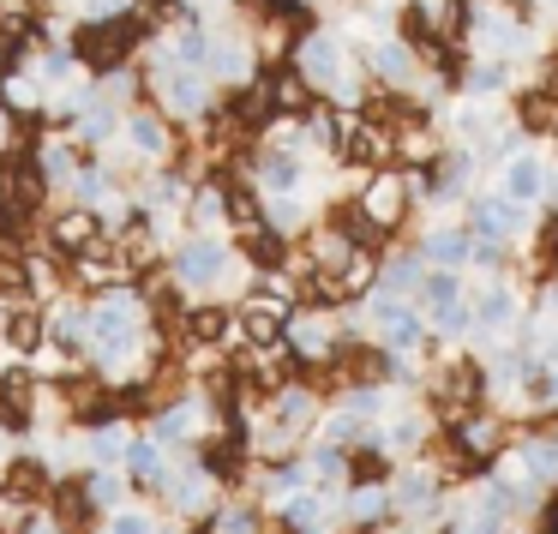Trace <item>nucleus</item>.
<instances>
[{
    "mask_svg": "<svg viewBox=\"0 0 558 534\" xmlns=\"http://www.w3.org/2000/svg\"><path fill=\"white\" fill-rule=\"evenodd\" d=\"M145 342V294L138 289H109L90 306V361L97 366H126L133 349Z\"/></svg>",
    "mask_w": 558,
    "mask_h": 534,
    "instance_id": "f257e3e1",
    "label": "nucleus"
},
{
    "mask_svg": "<svg viewBox=\"0 0 558 534\" xmlns=\"http://www.w3.org/2000/svg\"><path fill=\"white\" fill-rule=\"evenodd\" d=\"M510 438H517V421L510 414H498V409H462V414H450L445 421V450L457 457V469H493L498 457L510 450Z\"/></svg>",
    "mask_w": 558,
    "mask_h": 534,
    "instance_id": "f03ea898",
    "label": "nucleus"
},
{
    "mask_svg": "<svg viewBox=\"0 0 558 534\" xmlns=\"http://www.w3.org/2000/svg\"><path fill=\"white\" fill-rule=\"evenodd\" d=\"M241 246L229 241V234H186L181 246H174V258H169V270H174V282H181L186 294H217V289H229L234 277H241Z\"/></svg>",
    "mask_w": 558,
    "mask_h": 534,
    "instance_id": "7ed1b4c3",
    "label": "nucleus"
},
{
    "mask_svg": "<svg viewBox=\"0 0 558 534\" xmlns=\"http://www.w3.org/2000/svg\"><path fill=\"white\" fill-rule=\"evenodd\" d=\"M390 493H397V529H433L457 498H450V474L438 457H421V462H402L390 474Z\"/></svg>",
    "mask_w": 558,
    "mask_h": 534,
    "instance_id": "20e7f679",
    "label": "nucleus"
},
{
    "mask_svg": "<svg viewBox=\"0 0 558 534\" xmlns=\"http://www.w3.org/2000/svg\"><path fill=\"white\" fill-rule=\"evenodd\" d=\"M282 349H289L294 373H318V366H337L349 337H342V318L325 313V306H294L289 330H282Z\"/></svg>",
    "mask_w": 558,
    "mask_h": 534,
    "instance_id": "39448f33",
    "label": "nucleus"
},
{
    "mask_svg": "<svg viewBox=\"0 0 558 534\" xmlns=\"http://www.w3.org/2000/svg\"><path fill=\"white\" fill-rule=\"evenodd\" d=\"M354 205H361L366 229L378 234V241H397L402 229L414 222V193H409V174L402 169H373L361 174V186H354Z\"/></svg>",
    "mask_w": 558,
    "mask_h": 534,
    "instance_id": "423d86ee",
    "label": "nucleus"
},
{
    "mask_svg": "<svg viewBox=\"0 0 558 534\" xmlns=\"http://www.w3.org/2000/svg\"><path fill=\"white\" fill-rule=\"evenodd\" d=\"M138 43H145V19L121 13V19H102V25H78L73 54H78V66H90L97 78H109V73H121V66L133 61Z\"/></svg>",
    "mask_w": 558,
    "mask_h": 534,
    "instance_id": "0eeeda50",
    "label": "nucleus"
},
{
    "mask_svg": "<svg viewBox=\"0 0 558 534\" xmlns=\"http://www.w3.org/2000/svg\"><path fill=\"white\" fill-rule=\"evenodd\" d=\"M529 289H522L517 277H493L474 289V342L469 349H486V342L498 337H517L522 325H529Z\"/></svg>",
    "mask_w": 558,
    "mask_h": 534,
    "instance_id": "6e6552de",
    "label": "nucleus"
},
{
    "mask_svg": "<svg viewBox=\"0 0 558 534\" xmlns=\"http://www.w3.org/2000/svg\"><path fill=\"white\" fill-rule=\"evenodd\" d=\"M150 90H157V109L169 121H210L222 109L217 102V78L210 73H186V66H150Z\"/></svg>",
    "mask_w": 558,
    "mask_h": 534,
    "instance_id": "1a4fd4ad",
    "label": "nucleus"
},
{
    "mask_svg": "<svg viewBox=\"0 0 558 534\" xmlns=\"http://www.w3.org/2000/svg\"><path fill=\"white\" fill-rule=\"evenodd\" d=\"M462 222H469V234H481V241H505V246L529 241V234L541 229V217L522 210L505 186H481V193L462 205Z\"/></svg>",
    "mask_w": 558,
    "mask_h": 534,
    "instance_id": "9d476101",
    "label": "nucleus"
},
{
    "mask_svg": "<svg viewBox=\"0 0 558 534\" xmlns=\"http://www.w3.org/2000/svg\"><path fill=\"white\" fill-rule=\"evenodd\" d=\"M366 78H373V90L414 97V90H421V78H426V61H421V49H414V43L397 31V37L366 43Z\"/></svg>",
    "mask_w": 558,
    "mask_h": 534,
    "instance_id": "9b49d317",
    "label": "nucleus"
},
{
    "mask_svg": "<svg viewBox=\"0 0 558 534\" xmlns=\"http://www.w3.org/2000/svg\"><path fill=\"white\" fill-rule=\"evenodd\" d=\"M342 522H349V534L397 529V493H390V474H354V486L342 493Z\"/></svg>",
    "mask_w": 558,
    "mask_h": 534,
    "instance_id": "f8f14e48",
    "label": "nucleus"
},
{
    "mask_svg": "<svg viewBox=\"0 0 558 534\" xmlns=\"http://www.w3.org/2000/svg\"><path fill=\"white\" fill-rule=\"evenodd\" d=\"M553 181H558V162L546 157V150H522V157H510L505 169H498L493 186H505L510 198H517L522 210H534V217H546V205H553Z\"/></svg>",
    "mask_w": 558,
    "mask_h": 534,
    "instance_id": "ddd939ff",
    "label": "nucleus"
},
{
    "mask_svg": "<svg viewBox=\"0 0 558 534\" xmlns=\"http://www.w3.org/2000/svg\"><path fill=\"white\" fill-rule=\"evenodd\" d=\"M414 246H421V258L433 270H462V277H469V265H474V234L462 217H433L414 234Z\"/></svg>",
    "mask_w": 558,
    "mask_h": 534,
    "instance_id": "4468645a",
    "label": "nucleus"
},
{
    "mask_svg": "<svg viewBox=\"0 0 558 534\" xmlns=\"http://www.w3.org/2000/svg\"><path fill=\"white\" fill-rule=\"evenodd\" d=\"M325 409L330 402L318 397V385H306V378H289V385H277L270 390V421L277 426H289L294 438H306V445H313V433H318V421H325Z\"/></svg>",
    "mask_w": 558,
    "mask_h": 534,
    "instance_id": "2eb2a0df",
    "label": "nucleus"
},
{
    "mask_svg": "<svg viewBox=\"0 0 558 534\" xmlns=\"http://www.w3.org/2000/svg\"><path fill=\"white\" fill-rule=\"evenodd\" d=\"M222 474H210L205 462H193V469H174V486H169V505L181 510L186 522H198V517H217L222 510Z\"/></svg>",
    "mask_w": 558,
    "mask_h": 534,
    "instance_id": "dca6fc26",
    "label": "nucleus"
},
{
    "mask_svg": "<svg viewBox=\"0 0 558 534\" xmlns=\"http://www.w3.org/2000/svg\"><path fill=\"white\" fill-rule=\"evenodd\" d=\"M121 133H126V145H133L138 162H150V169H169L174 133H169V114H162V109H133Z\"/></svg>",
    "mask_w": 558,
    "mask_h": 534,
    "instance_id": "f3484780",
    "label": "nucleus"
},
{
    "mask_svg": "<svg viewBox=\"0 0 558 534\" xmlns=\"http://www.w3.org/2000/svg\"><path fill=\"white\" fill-rule=\"evenodd\" d=\"M301 493H313L306 450H301V457H282V462H265V474H258V505H270V510L282 517V510H289Z\"/></svg>",
    "mask_w": 558,
    "mask_h": 534,
    "instance_id": "a211bd4d",
    "label": "nucleus"
},
{
    "mask_svg": "<svg viewBox=\"0 0 558 534\" xmlns=\"http://www.w3.org/2000/svg\"><path fill=\"white\" fill-rule=\"evenodd\" d=\"M517 73H522V66H510V61H486V54H469V66H462V90H457V97H474V102H505L510 90H517Z\"/></svg>",
    "mask_w": 558,
    "mask_h": 534,
    "instance_id": "6ab92c4d",
    "label": "nucleus"
},
{
    "mask_svg": "<svg viewBox=\"0 0 558 534\" xmlns=\"http://www.w3.org/2000/svg\"><path fill=\"white\" fill-rule=\"evenodd\" d=\"M102 241H109V234H102V217L90 205H73V210L54 217V253L61 258H85V253H97Z\"/></svg>",
    "mask_w": 558,
    "mask_h": 534,
    "instance_id": "aec40b11",
    "label": "nucleus"
},
{
    "mask_svg": "<svg viewBox=\"0 0 558 534\" xmlns=\"http://www.w3.org/2000/svg\"><path fill=\"white\" fill-rule=\"evenodd\" d=\"M126 481H133L138 493H162V498H169V486H174L169 450H162L157 438H133V450H126Z\"/></svg>",
    "mask_w": 558,
    "mask_h": 534,
    "instance_id": "412c9836",
    "label": "nucleus"
},
{
    "mask_svg": "<svg viewBox=\"0 0 558 534\" xmlns=\"http://www.w3.org/2000/svg\"><path fill=\"white\" fill-rule=\"evenodd\" d=\"M426 258H421V246H385V265H378V282H385L390 294H402V301H414L421 294V282H426Z\"/></svg>",
    "mask_w": 558,
    "mask_h": 534,
    "instance_id": "4be33fe9",
    "label": "nucleus"
},
{
    "mask_svg": "<svg viewBox=\"0 0 558 534\" xmlns=\"http://www.w3.org/2000/svg\"><path fill=\"white\" fill-rule=\"evenodd\" d=\"M210 78L217 85H253L258 78V61H253V43L246 37H217V49H210Z\"/></svg>",
    "mask_w": 558,
    "mask_h": 534,
    "instance_id": "5701e85b",
    "label": "nucleus"
},
{
    "mask_svg": "<svg viewBox=\"0 0 558 534\" xmlns=\"http://www.w3.org/2000/svg\"><path fill=\"white\" fill-rule=\"evenodd\" d=\"M186 229H193V234H222V229H229V181H198L193 186Z\"/></svg>",
    "mask_w": 558,
    "mask_h": 534,
    "instance_id": "b1692460",
    "label": "nucleus"
},
{
    "mask_svg": "<svg viewBox=\"0 0 558 534\" xmlns=\"http://www.w3.org/2000/svg\"><path fill=\"white\" fill-rule=\"evenodd\" d=\"M126 126V114H121V102H109V97H85V109H78V145H109L114 133Z\"/></svg>",
    "mask_w": 558,
    "mask_h": 534,
    "instance_id": "393cba45",
    "label": "nucleus"
},
{
    "mask_svg": "<svg viewBox=\"0 0 558 534\" xmlns=\"http://www.w3.org/2000/svg\"><path fill=\"white\" fill-rule=\"evenodd\" d=\"M31 414H37V385H31V373H7L0 378V426H31Z\"/></svg>",
    "mask_w": 558,
    "mask_h": 534,
    "instance_id": "a878e982",
    "label": "nucleus"
},
{
    "mask_svg": "<svg viewBox=\"0 0 558 534\" xmlns=\"http://www.w3.org/2000/svg\"><path fill=\"white\" fill-rule=\"evenodd\" d=\"M126 450H133V433H126L121 421L90 433V462H97V469H126Z\"/></svg>",
    "mask_w": 558,
    "mask_h": 534,
    "instance_id": "bb28decb",
    "label": "nucleus"
},
{
    "mask_svg": "<svg viewBox=\"0 0 558 534\" xmlns=\"http://www.w3.org/2000/svg\"><path fill=\"white\" fill-rule=\"evenodd\" d=\"M49 337H54V349H66V354L90 349V306H61Z\"/></svg>",
    "mask_w": 558,
    "mask_h": 534,
    "instance_id": "cd10ccee",
    "label": "nucleus"
},
{
    "mask_svg": "<svg viewBox=\"0 0 558 534\" xmlns=\"http://www.w3.org/2000/svg\"><path fill=\"white\" fill-rule=\"evenodd\" d=\"M0 337L13 342V349H37V342H43V318H37V306L19 301L13 313H0Z\"/></svg>",
    "mask_w": 558,
    "mask_h": 534,
    "instance_id": "c85d7f7f",
    "label": "nucleus"
},
{
    "mask_svg": "<svg viewBox=\"0 0 558 534\" xmlns=\"http://www.w3.org/2000/svg\"><path fill=\"white\" fill-rule=\"evenodd\" d=\"M210 534H265V510L234 498V505H222L217 517H210Z\"/></svg>",
    "mask_w": 558,
    "mask_h": 534,
    "instance_id": "c756f323",
    "label": "nucleus"
},
{
    "mask_svg": "<svg viewBox=\"0 0 558 534\" xmlns=\"http://www.w3.org/2000/svg\"><path fill=\"white\" fill-rule=\"evenodd\" d=\"M49 493V474L37 469V462H19L13 474H7V505L13 510H25V505H37V498Z\"/></svg>",
    "mask_w": 558,
    "mask_h": 534,
    "instance_id": "7c9ffc66",
    "label": "nucleus"
},
{
    "mask_svg": "<svg viewBox=\"0 0 558 534\" xmlns=\"http://www.w3.org/2000/svg\"><path fill=\"white\" fill-rule=\"evenodd\" d=\"M517 529H522V522H510V517H498V510L462 498V534H517Z\"/></svg>",
    "mask_w": 558,
    "mask_h": 534,
    "instance_id": "2f4dec72",
    "label": "nucleus"
},
{
    "mask_svg": "<svg viewBox=\"0 0 558 534\" xmlns=\"http://www.w3.org/2000/svg\"><path fill=\"white\" fill-rule=\"evenodd\" d=\"M31 73H37L43 85H66V78L78 73V54H73V49H49L37 66H31Z\"/></svg>",
    "mask_w": 558,
    "mask_h": 534,
    "instance_id": "473e14b6",
    "label": "nucleus"
},
{
    "mask_svg": "<svg viewBox=\"0 0 558 534\" xmlns=\"http://www.w3.org/2000/svg\"><path fill=\"white\" fill-rule=\"evenodd\" d=\"M109 534H162V529H157V517H150V510L126 505V510H114V517H109Z\"/></svg>",
    "mask_w": 558,
    "mask_h": 534,
    "instance_id": "72a5a7b5",
    "label": "nucleus"
},
{
    "mask_svg": "<svg viewBox=\"0 0 558 534\" xmlns=\"http://www.w3.org/2000/svg\"><path fill=\"white\" fill-rule=\"evenodd\" d=\"M522 13H529L534 25H558V0H522Z\"/></svg>",
    "mask_w": 558,
    "mask_h": 534,
    "instance_id": "f704fd0d",
    "label": "nucleus"
},
{
    "mask_svg": "<svg viewBox=\"0 0 558 534\" xmlns=\"http://www.w3.org/2000/svg\"><path fill=\"white\" fill-rule=\"evenodd\" d=\"M25 534H66V522H61V517H31Z\"/></svg>",
    "mask_w": 558,
    "mask_h": 534,
    "instance_id": "c9c22d12",
    "label": "nucleus"
},
{
    "mask_svg": "<svg viewBox=\"0 0 558 534\" xmlns=\"http://www.w3.org/2000/svg\"><path fill=\"white\" fill-rule=\"evenodd\" d=\"M541 361H546V366H553V373H558V325L546 330V342H541Z\"/></svg>",
    "mask_w": 558,
    "mask_h": 534,
    "instance_id": "e433bc0d",
    "label": "nucleus"
}]
</instances>
